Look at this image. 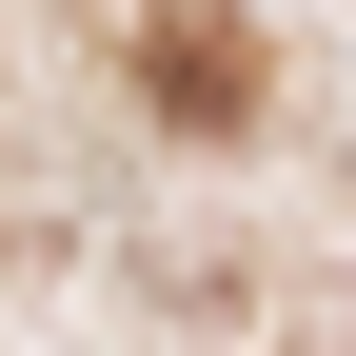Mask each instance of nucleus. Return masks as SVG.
<instances>
[{
  "label": "nucleus",
  "instance_id": "1",
  "mask_svg": "<svg viewBox=\"0 0 356 356\" xmlns=\"http://www.w3.org/2000/svg\"><path fill=\"white\" fill-rule=\"evenodd\" d=\"M139 99L178 119V139H238L257 119V40L218 20V0H178V20H139Z\"/></svg>",
  "mask_w": 356,
  "mask_h": 356
}]
</instances>
